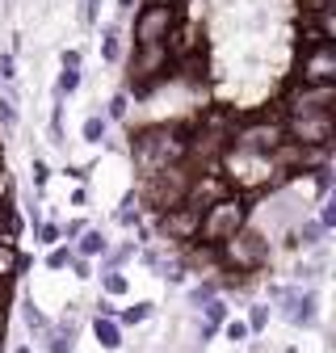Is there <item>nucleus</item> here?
<instances>
[{"label": "nucleus", "instance_id": "nucleus-26", "mask_svg": "<svg viewBox=\"0 0 336 353\" xmlns=\"http://www.w3.org/2000/svg\"><path fill=\"white\" fill-rule=\"evenodd\" d=\"M80 21H84V26L97 21V0H80Z\"/></svg>", "mask_w": 336, "mask_h": 353}, {"label": "nucleus", "instance_id": "nucleus-27", "mask_svg": "<svg viewBox=\"0 0 336 353\" xmlns=\"http://www.w3.org/2000/svg\"><path fill=\"white\" fill-rule=\"evenodd\" d=\"M319 228H324V232H328V228H336V202H332V198L324 202V214H319Z\"/></svg>", "mask_w": 336, "mask_h": 353}, {"label": "nucleus", "instance_id": "nucleus-8", "mask_svg": "<svg viewBox=\"0 0 336 353\" xmlns=\"http://www.w3.org/2000/svg\"><path fill=\"white\" fill-rule=\"evenodd\" d=\"M282 139H286V130L277 126V122H252V126H244L240 135L231 139L235 143V152L240 156H273L277 148H282Z\"/></svg>", "mask_w": 336, "mask_h": 353}, {"label": "nucleus", "instance_id": "nucleus-15", "mask_svg": "<svg viewBox=\"0 0 336 353\" xmlns=\"http://www.w3.org/2000/svg\"><path fill=\"white\" fill-rule=\"evenodd\" d=\"M93 332H97V341H101L105 349H118V341H122V324H118V320H109V316H97Z\"/></svg>", "mask_w": 336, "mask_h": 353}, {"label": "nucleus", "instance_id": "nucleus-5", "mask_svg": "<svg viewBox=\"0 0 336 353\" xmlns=\"http://www.w3.org/2000/svg\"><path fill=\"white\" fill-rule=\"evenodd\" d=\"M282 130L299 148H328L336 135V118L332 114H290Z\"/></svg>", "mask_w": 336, "mask_h": 353}, {"label": "nucleus", "instance_id": "nucleus-17", "mask_svg": "<svg viewBox=\"0 0 336 353\" xmlns=\"http://www.w3.org/2000/svg\"><path fill=\"white\" fill-rule=\"evenodd\" d=\"M101 252H105L101 232H80V256H101Z\"/></svg>", "mask_w": 336, "mask_h": 353}, {"label": "nucleus", "instance_id": "nucleus-31", "mask_svg": "<svg viewBox=\"0 0 336 353\" xmlns=\"http://www.w3.org/2000/svg\"><path fill=\"white\" fill-rule=\"evenodd\" d=\"M131 252H135V244H122V248H118V252L109 256V270H118V265H122L126 256H131Z\"/></svg>", "mask_w": 336, "mask_h": 353}, {"label": "nucleus", "instance_id": "nucleus-10", "mask_svg": "<svg viewBox=\"0 0 336 353\" xmlns=\"http://www.w3.org/2000/svg\"><path fill=\"white\" fill-rule=\"evenodd\" d=\"M336 110V84H299L290 93V114H332Z\"/></svg>", "mask_w": 336, "mask_h": 353}, {"label": "nucleus", "instance_id": "nucleus-29", "mask_svg": "<svg viewBox=\"0 0 336 353\" xmlns=\"http://www.w3.org/2000/svg\"><path fill=\"white\" fill-rule=\"evenodd\" d=\"M109 118H126V93H118V97L109 101Z\"/></svg>", "mask_w": 336, "mask_h": 353}, {"label": "nucleus", "instance_id": "nucleus-2", "mask_svg": "<svg viewBox=\"0 0 336 353\" xmlns=\"http://www.w3.org/2000/svg\"><path fill=\"white\" fill-rule=\"evenodd\" d=\"M168 63H173V51H168V42H139L131 68H126V72H131V88H135L139 97L151 93V88L164 80Z\"/></svg>", "mask_w": 336, "mask_h": 353}, {"label": "nucleus", "instance_id": "nucleus-30", "mask_svg": "<svg viewBox=\"0 0 336 353\" xmlns=\"http://www.w3.org/2000/svg\"><path fill=\"white\" fill-rule=\"evenodd\" d=\"M319 236H324V228H319V223H307V228L299 232V240H307V244H315Z\"/></svg>", "mask_w": 336, "mask_h": 353}, {"label": "nucleus", "instance_id": "nucleus-14", "mask_svg": "<svg viewBox=\"0 0 336 353\" xmlns=\"http://www.w3.org/2000/svg\"><path fill=\"white\" fill-rule=\"evenodd\" d=\"M101 59L105 63H118L122 59V30L118 26H105L101 30Z\"/></svg>", "mask_w": 336, "mask_h": 353}, {"label": "nucleus", "instance_id": "nucleus-37", "mask_svg": "<svg viewBox=\"0 0 336 353\" xmlns=\"http://www.w3.org/2000/svg\"><path fill=\"white\" fill-rule=\"evenodd\" d=\"M63 68H80V55L76 51H63Z\"/></svg>", "mask_w": 336, "mask_h": 353}, {"label": "nucleus", "instance_id": "nucleus-4", "mask_svg": "<svg viewBox=\"0 0 336 353\" xmlns=\"http://www.w3.org/2000/svg\"><path fill=\"white\" fill-rule=\"evenodd\" d=\"M185 194H189V172L181 168V160L147 172V202H151L156 210H168V206L185 202Z\"/></svg>", "mask_w": 336, "mask_h": 353}, {"label": "nucleus", "instance_id": "nucleus-25", "mask_svg": "<svg viewBox=\"0 0 336 353\" xmlns=\"http://www.w3.org/2000/svg\"><path fill=\"white\" fill-rule=\"evenodd\" d=\"M47 265H51V270H63V265H72V248H55V252L47 256Z\"/></svg>", "mask_w": 336, "mask_h": 353}, {"label": "nucleus", "instance_id": "nucleus-7", "mask_svg": "<svg viewBox=\"0 0 336 353\" xmlns=\"http://www.w3.org/2000/svg\"><path fill=\"white\" fill-rule=\"evenodd\" d=\"M299 84H336V42H311L299 63Z\"/></svg>", "mask_w": 336, "mask_h": 353}, {"label": "nucleus", "instance_id": "nucleus-3", "mask_svg": "<svg viewBox=\"0 0 336 353\" xmlns=\"http://www.w3.org/2000/svg\"><path fill=\"white\" fill-rule=\"evenodd\" d=\"M135 156H139V164L147 172L164 168V164H177L185 156V139L177 135V130H168V126H151V130H143V135L135 139Z\"/></svg>", "mask_w": 336, "mask_h": 353}, {"label": "nucleus", "instance_id": "nucleus-28", "mask_svg": "<svg viewBox=\"0 0 336 353\" xmlns=\"http://www.w3.org/2000/svg\"><path fill=\"white\" fill-rule=\"evenodd\" d=\"M0 126H9V130L17 126V114H13V105H9L5 97H0Z\"/></svg>", "mask_w": 336, "mask_h": 353}, {"label": "nucleus", "instance_id": "nucleus-34", "mask_svg": "<svg viewBox=\"0 0 336 353\" xmlns=\"http://www.w3.org/2000/svg\"><path fill=\"white\" fill-rule=\"evenodd\" d=\"M210 294H215V286H198V290H193V303H206Z\"/></svg>", "mask_w": 336, "mask_h": 353}, {"label": "nucleus", "instance_id": "nucleus-35", "mask_svg": "<svg viewBox=\"0 0 336 353\" xmlns=\"http://www.w3.org/2000/svg\"><path fill=\"white\" fill-rule=\"evenodd\" d=\"M0 76H5V80H13V59H9V55L0 59Z\"/></svg>", "mask_w": 336, "mask_h": 353}, {"label": "nucleus", "instance_id": "nucleus-9", "mask_svg": "<svg viewBox=\"0 0 336 353\" xmlns=\"http://www.w3.org/2000/svg\"><path fill=\"white\" fill-rule=\"evenodd\" d=\"M173 26H177L173 5H143V13L135 17V42H164Z\"/></svg>", "mask_w": 336, "mask_h": 353}, {"label": "nucleus", "instance_id": "nucleus-19", "mask_svg": "<svg viewBox=\"0 0 336 353\" xmlns=\"http://www.w3.org/2000/svg\"><path fill=\"white\" fill-rule=\"evenodd\" d=\"M84 139H89V143H101L105 139V118H89V122H84Z\"/></svg>", "mask_w": 336, "mask_h": 353}, {"label": "nucleus", "instance_id": "nucleus-1", "mask_svg": "<svg viewBox=\"0 0 336 353\" xmlns=\"http://www.w3.org/2000/svg\"><path fill=\"white\" fill-rule=\"evenodd\" d=\"M240 228H244V198H231V194H223L219 202H210L202 210V219H198V236L206 244H223Z\"/></svg>", "mask_w": 336, "mask_h": 353}, {"label": "nucleus", "instance_id": "nucleus-33", "mask_svg": "<svg viewBox=\"0 0 336 353\" xmlns=\"http://www.w3.org/2000/svg\"><path fill=\"white\" fill-rule=\"evenodd\" d=\"M38 236H42V244H51V240L59 236V228H51V223H47V228H38Z\"/></svg>", "mask_w": 336, "mask_h": 353}, {"label": "nucleus", "instance_id": "nucleus-13", "mask_svg": "<svg viewBox=\"0 0 336 353\" xmlns=\"http://www.w3.org/2000/svg\"><path fill=\"white\" fill-rule=\"evenodd\" d=\"M202 316H206V324H202V336H215V332H219V328L227 324V307H223L219 299H206Z\"/></svg>", "mask_w": 336, "mask_h": 353}, {"label": "nucleus", "instance_id": "nucleus-36", "mask_svg": "<svg viewBox=\"0 0 336 353\" xmlns=\"http://www.w3.org/2000/svg\"><path fill=\"white\" fill-rule=\"evenodd\" d=\"M9 190H13V185H9V172L0 168V198H9Z\"/></svg>", "mask_w": 336, "mask_h": 353}, {"label": "nucleus", "instance_id": "nucleus-24", "mask_svg": "<svg viewBox=\"0 0 336 353\" xmlns=\"http://www.w3.org/2000/svg\"><path fill=\"white\" fill-rule=\"evenodd\" d=\"M269 324V307H252V320H248V332H261Z\"/></svg>", "mask_w": 336, "mask_h": 353}, {"label": "nucleus", "instance_id": "nucleus-40", "mask_svg": "<svg viewBox=\"0 0 336 353\" xmlns=\"http://www.w3.org/2000/svg\"><path fill=\"white\" fill-rule=\"evenodd\" d=\"M13 353H30V349H25V345H17V349H13Z\"/></svg>", "mask_w": 336, "mask_h": 353}, {"label": "nucleus", "instance_id": "nucleus-32", "mask_svg": "<svg viewBox=\"0 0 336 353\" xmlns=\"http://www.w3.org/2000/svg\"><path fill=\"white\" fill-rule=\"evenodd\" d=\"M223 332H227L231 341H244V336H248V324H223Z\"/></svg>", "mask_w": 336, "mask_h": 353}, {"label": "nucleus", "instance_id": "nucleus-42", "mask_svg": "<svg viewBox=\"0 0 336 353\" xmlns=\"http://www.w3.org/2000/svg\"><path fill=\"white\" fill-rule=\"evenodd\" d=\"M0 303H5V282H0Z\"/></svg>", "mask_w": 336, "mask_h": 353}, {"label": "nucleus", "instance_id": "nucleus-11", "mask_svg": "<svg viewBox=\"0 0 336 353\" xmlns=\"http://www.w3.org/2000/svg\"><path fill=\"white\" fill-rule=\"evenodd\" d=\"M164 219H160V232L164 236H173V240H189V236H198V219H202V206H193V202H177V206H168V210H160Z\"/></svg>", "mask_w": 336, "mask_h": 353}, {"label": "nucleus", "instance_id": "nucleus-21", "mask_svg": "<svg viewBox=\"0 0 336 353\" xmlns=\"http://www.w3.org/2000/svg\"><path fill=\"white\" fill-rule=\"evenodd\" d=\"M51 353H72V324H63V328L51 336Z\"/></svg>", "mask_w": 336, "mask_h": 353}, {"label": "nucleus", "instance_id": "nucleus-6", "mask_svg": "<svg viewBox=\"0 0 336 353\" xmlns=\"http://www.w3.org/2000/svg\"><path fill=\"white\" fill-rule=\"evenodd\" d=\"M223 261L231 265V270H240V274L261 270V265H265V240H261L257 232L240 228V232H231V236L223 240Z\"/></svg>", "mask_w": 336, "mask_h": 353}, {"label": "nucleus", "instance_id": "nucleus-16", "mask_svg": "<svg viewBox=\"0 0 336 353\" xmlns=\"http://www.w3.org/2000/svg\"><path fill=\"white\" fill-rule=\"evenodd\" d=\"M17 270H21V256H17L13 240H0V282H9Z\"/></svg>", "mask_w": 336, "mask_h": 353}, {"label": "nucleus", "instance_id": "nucleus-39", "mask_svg": "<svg viewBox=\"0 0 336 353\" xmlns=\"http://www.w3.org/2000/svg\"><path fill=\"white\" fill-rule=\"evenodd\" d=\"M147 5H177V0H147Z\"/></svg>", "mask_w": 336, "mask_h": 353}, {"label": "nucleus", "instance_id": "nucleus-18", "mask_svg": "<svg viewBox=\"0 0 336 353\" xmlns=\"http://www.w3.org/2000/svg\"><path fill=\"white\" fill-rule=\"evenodd\" d=\"M147 316H151V303H131V307L118 316V324H143Z\"/></svg>", "mask_w": 336, "mask_h": 353}, {"label": "nucleus", "instance_id": "nucleus-22", "mask_svg": "<svg viewBox=\"0 0 336 353\" xmlns=\"http://www.w3.org/2000/svg\"><path fill=\"white\" fill-rule=\"evenodd\" d=\"M25 328L30 332H47V320H42V312H38L34 303H25Z\"/></svg>", "mask_w": 336, "mask_h": 353}, {"label": "nucleus", "instance_id": "nucleus-23", "mask_svg": "<svg viewBox=\"0 0 336 353\" xmlns=\"http://www.w3.org/2000/svg\"><path fill=\"white\" fill-rule=\"evenodd\" d=\"M80 88V72L76 68H63V76H59V93H76Z\"/></svg>", "mask_w": 336, "mask_h": 353}, {"label": "nucleus", "instance_id": "nucleus-20", "mask_svg": "<svg viewBox=\"0 0 336 353\" xmlns=\"http://www.w3.org/2000/svg\"><path fill=\"white\" fill-rule=\"evenodd\" d=\"M101 282H105V294H126V286H131L118 270H105V278H101Z\"/></svg>", "mask_w": 336, "mask_h": 353}, {"label": "nucleus", "instance_id": "nucleus-38", "mask_svg": "<svg viewBox=\"0 0 336 353\" xmlns=\"http://www.w3.org/2000/svg\"><path fill=\"white\" fill-rule=\"evenodd\" d=\"M131 5H135V0H118V9H122V13H131Z\"/></svg>", "mask_w": 336, "mask_h": 353}, {"label": "nucleus", "instance_id": "nucleus-41", "mask_svg": "<svg viewBox=\"0 0 336 353\" xmlns=\"http://www.w3.org/2000/svg\"><path fill=\"white\" fill-rule=\"evenodd\" d=\"M0 336H5V316H0Z\"/></svg>", "mask_w": 336, "mask_h": 353}, {"label": "nucleus", "instance_id": "nucleus-12", "mask_svg": "<svg viewBox=\"0 0 336 353\" xmlns=\"http://www.w3.org/2000/svg\"><path fill=\"white\" fill-rule=\"evenodd\" d=\"M277 299H282V312H286V320L290 324H311L315 320V290H277Z\"/></svg>", "mask_w": 336, "mask_h": 353}]
</instances>
